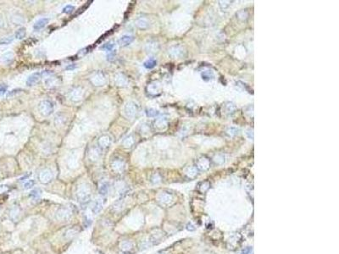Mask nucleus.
<instances>
[{
  "label": "nucleus",
  "mask_w": 339,
  "mask_h": 254,
  "mask_svg": "<svg viewBox=\"0 0 339 254\" xmlns=\"http://www.w3.org/2000/svg\"><path fill=\"white\" fill-rule=\"evenodd\" d=\"M214 161L215 163L218 164V165H221L223 163H225V158L224 156V154H221V153H219V154L215 155L214 157Z\"/></svg>",
  "instance_id": "29"
},
{
  "label": "nucleus",
  "mask_w": 339,
  "mask_h": 254,
  "mask_svg": "<svg viewBox=\"0 0 339 254\" xmlns=\"http://www.w3.org/2000/svg\"><path fill=\"white\" fill-rule=\"evenodd\" d=\"M157 65L156 60H154V58H151L149 60H146L145 62L143 63V66L145 67L146 69H148V70H151V69L154 68Z\"/></svg>",
  "instance_id": "27"
},
{
  "label": "nucleus",
  "mask_w": 339,
  "mask_h": 254,
  "mask_svg": "<svg viewBox=\"0 0 339 254\" xmlns=\"http://www.w3.org/2000/svg\"><path fill=\"white\" fill-rule=\"evenodd\" d=\"M12 21L15 24V25H20L24 22V20H23L22 17L20 16H17V15H14L12 17Z\"/></svg>",
  "instance_id": "40"
},
{
  "label": "nucleus",
  "mask_w": 339,
  "mask_h": 254,
  "mask_svg": "<svg viewBox=\"0 0 339 254\" xmlns=\"http://www.w3.org/2000/svg\"><path fill=\"white\" fill-rule=\"evenodd\" d=\"M3 20H2V19H1V18H0V29L2 28V27H3Z\"/></svg>",
  "instance_id": "49"
},
{
  "label": "nucleus",
  "mask_w": 339,
  "mask_h": 254,
  "mask_svg": "<svg viewBox=\"0 0 339 254\" xmlns=\"http://www.w3.org/2000/svg\"><path fill=\"white\" fill-rule=\"evenodd\" d=\"M114 46H115V44H114V42H109V43L104 44V45L101 48V49H103L104 51H112L113 49L114 48Z\"/></svg>",
  "instance_id": "34"
},
{
  "label": "nucleus",
  "mask_w": 339,
  "mask_h": 254,
  "mask_svg": "<svg viewBox=\"0 0 339 254\" xmlns=\"http://www.w3.org/2000/svg\"><path fill=\"white\" fill-rule=\"evenodd\" d=\"M237 16H238V18L239 19H241V20H246L247 18H248V13L246 11H244V10H242V11H240L237 13Z\"/></svg>",
  "instance_id": "42"
},
{
  "label": "nucleus",
  "mask_w": 339,
  "mask_h": 254,
  "mask_svg": "<svg viewBox=\"0 0 339 254\" xmlns=\"http://www.w3.org/2000/svg\"><path fill=\"white\" fill-rule=\"evenodd\" d=\"M125 163L122 160H114L112 162V169L117 173H121L125 170Z\"/></svg>",
  "instance_id": "11"
},
{
  "label": "nucleus",
  "mask_w": 339,
  "mask_h": 254,
  "mask_svg": "<svg viewBox=\"0 0 339 254\" xmlns=\"http://www.w3.org/2000/svg\"><path fill=\"white\" fill-rule=\"evenodd\" d=\"M14 60V54L12 52H7L2 56V61L5 64L11 63Z\"/></svg>",
  "instance_id": "26"
},
{
  "label": "nucleus",
  "mask_w": 339,
  "mask_h": 254,
  "mask_svg": "<svg viewBox=\"0 0 339 254\" xmlns=\"http://www.w3.org/2000/svg\"><path fill=\"white\" fill-rule=\"evenodd\" d=\"M147 91L152 96H156L160 93V86L158 82H152L147 87Z\"/></svg>",
  "instance_id": "12"
},
{
  "label": "nucleus",
  "mask_w": 339,
  "mask_h": 254,
  "mask_svg": "<svg viewBox=\"0 0 339 254\" xmlns=\"http://www.w3.org/2000/svg\"><path fill=\"white\" fill-rule=\"evenodd\" d=\"M131 247H132V243L130 242V241H124V242L121 244V249H122L123 251H129V250H131Z\"/></svg>",
  "instance_id": "39"
},
{
  "label": "nucleus",
  "mask_w": 339,
  "mask_h": 254,
  "mask_svg": "<svg viewBox=\"0 0 339 254\" xmlns=\"http://www.w3.org/2000/svg\"><path fill=\"white\" fill-rule=\"evenodd\" d=\"M83 91L81 87H75L70 91V98L74 101V102H78L82 98Z\"/></svg>",
  "instance_id": "10"
},
{
  "label": "nucleus",
  "mask_w": 339,
  "mask_h": 254,
  "mask_svg": "<svg viewBox=\"0 0 339 254\" xmlns=\"http://www.w3.org/2000/svg\"><path fill=\"white\" fill-rule=\"evenodd\" d=\"M169 54L173 58H178L183 54V49L180 46H172L169 49Z\"/></svg>",
  "instance_id": "14"
},
{
  "label": "nucleus",
  "mask_w": 339,
  "mask_h": 254,
  "mask_svg": "<svg viewBox=\"0 0 339 254\" xmlns=\"http://www.w3.org/2000/svg\"><path fill=\"white\" fill-rule=\"evenodd\" d=\"M98 145H99V148H108L109 146L110 145L111 139H110V137L107 136V135H103V136H102V137H100L99 138H98Z\"/></svg>",
  "instance_id": "16"
},
{
  "label": "nucleus",
  "mask_w": 339,
  "mask_h": 254,
  "mask_svg": "<svg viewBox=\"0 0 339 254\" xmlns=\"http://www.w3.org/2000/svg\"><path fill=\"white\" fill-rule=\"evenodd\" d=\"M136 26L139 29L145 30L149 26V22L147 18L145 17H138L136 20Z\"/></svg>",
  "instance_id": "17"
},
{
  "label": "nucleus",
  "mask_w": 339,
  "mask_h": 254,
  "mask_svg": "<svg viewBox=\"0 0 339 254\" xmlns=\"http://www.w3.org/2000/svg\"><path fill=\"white\" fill-rule=\"evenodd\" d=\"M109 182H103L99 187V192L101 195H105L107 194V192L109 191Z\"/></svg>",
  "instance_id": "32"
},
{
  "label": "nucleus",
  "mask_w": 339,
  "mask_h": 254,
  "mask_svg": "<svg viewBox=\"0 0 339 254\" xmlns=\"http://www.w3.org/2000/svg\"><path fill=\"white\" fill-rule=\"evenodd\" d=\"M236 109V105L232 103H227L225 105V114H227L228 115H231L235 113Z\"/></svg>",
  "instance_id": "24"
},
{
  "label": "nucleus",
  "mask_w": 339,
  "mask_h": 254,
  "mask_svg": "<svg viewBox=\"0 0 339 254\" xmlns=\"http://www.w3.org/2000/svg\"><path fill=\"white\" fill-rule=\"evenodd\" d=\"M102 207H103L102 200L96 199L94 201L93 205V208H92V211L93 212L94 214H98L102 209Z\"/></svg>",
  "instance_id": "23"
},
{
  "label": "nucleus",
  "mask_w": 339,
  "mask_h": 254,
  "mask_svg": "<svg viewBox=\"0 0 339 254\" xmlns=\"http://www.w3.org/2000/svg\"><path fill=\"white\" fill-rule=\"evenodd\" d=\"M145 49L148 53H156L159 50V44L154 41H150L146 43Z\"/></svg>",
  "instance_id": "20"
},
{
  "label": "nucleus",
  "mask_w": 339,
  "mask_h": 254,
  "mask_svg": "<svg viewBox=\"0 0 339 254\" xmlns=\"http://www.w3.org/2000/svg\"><path fill=\"white\" fill-rule=\"evenodd\" d=\"M202 77L204 80H209L214 77V74L211 70H206L202 74Z\"/></svg>",
  "instance_id": "33"
},
{
  "label": "nucleus",
  "mask_w": 339,
  "mask_h": 254,
  "mask_svg": "<svg viewBox=\"0 0 339 254\" xmlns=\"http://www.w3.org/2000/svg\"><path fill=\"white\" fill-rule=\"evenodd\" d=\"M19 214H20V209L18 207H13L11 210H10V213H9L10 218L13 220H16Z\"/></svg>",
  "instance_id": "28"
},
{
  "label": "nucleus",
  "mask_w": 339,
  "mask_h": 254,
  "mask_svg": "<svg viewBox=\"0 0 339 254\" xmlns=\"http://www.w3.org/2000/svg\"><path fill=\"white\" fill-rule=\"evenodd\" d=\"M252 247L251 246H247L245 248H243L241 251V254H250L252 252Z\"/></svg>",
  "instance_id": "45"
},
{
  "label": "nucleus",
  "mask_w": 339,
  "mask_h": 254,
  "mask_svg": "<svg viewBox=\"0 0 339 254\" xmlns=\"http://www.w3.org/2000/svg\"><path fill=\"white\" fill-rule=\"evenodd\" d=\"M138 113V106L136 103L134 102H128L125 103L124 107V114L126 118H128L129 120H131L137 116Z\"/></svg>",
  "instance_id": "2"
},
{
  "label": "nucleus",
  "mask_w": 339,
  "mask_h": 254,
  "mask_svg": "<svg viewBox=\"0 0 339 254\" xmlns=\"http://www.w3.org/2000/svg\"><path fill=\"white\" fill-rule=\"evenodd\" d=\"M226 133H227L230 137H235V136H236V135L239 133V130L236 128V127H230L229 129H227Z\"/></svg>",
  "instance_id": "35"
},
{
  "label": "nucleus",
  "mask_w": 339,
  "mask_h": 254,
  "mask_svg": "<svg viewBox=\"0 0 339 254\" xmlns=\"http://www.w3.org/2000/svg\"><path fill=\"white\" fill-rule=\"evenodd\" d=\"M9 190V188L7 187L6 186H0V193H3L4 191H8Z\"/></svg>",
  "instance_id": "47"
},
{
  "label": "nucleus",
  "mask_w": 339,
  "mask_h": 254,
  "mask_svg": "<svg viewBox=\"0 0 339 254\" xmlns=\"http://www.w3.org/2000/svg\"><path fill=\"white\" fill-rule=\"evenodd\" d=\"M154 128L158 132H163L168 127V120L166 118H158L154 121Z\"/></svg>",
  "instance_id": "8"
},
{
  "label": "nucleus",
  "mask_w": 339,
  "mask_h": 254,
  "mask_svg": "<svg viewBox=\"0 0 339 254\" xmlns=\"http://www.w3.org/2000/svg\"><path fill=\"white\" fill-rule=\"evenodd\" d=\"M158 200L160 204L168 206L171 205V203L174 202V197L169 192H161L158 197Z\"/></svg>",
  "instance_id": "7"
},
{
  "label": "nucleus",
  "mask_w": 339,
  "mask_h": 254,
  "mask_svg": "<svg viewBox=\"0 0 339 254\" xmlns=\"http://www.w3.org/2000/svg\"><path fill=\"white\" fill-rule=\"evenodd\" d=\"M91 82L96 86H103L106 84L107 79L104 73L102 71H96L90 77Z\"/></svg>",
  "instance_id": "4"
},
{
  "label": "nucleus",
  "mask_w": 339,
  "mask_h": 254,
  "mask_svg": "<svg viewBox=\"0 0 339 254\" xmlns=\"http://www.w3.org/2000/svg\"><path fill=\"white\" fill-rule=\"evenodd\" d=\"M75 67H76L75 65H72V66L71 65V66H69V67H67V68H66V70H70V69H74Z\"/></svg>",
  "instance_id": "50"
},
{
  "label": "nucleus",
  "mask_w": 339,
  "mask_h": 254,
  "mask_svg": "<svg viewBox=\"0 0 339 254\" xmlns=\"http://www.w3.org/2000/svg\"><path fill=\"white\" fill-rule=\"evenodd\" d=\"M115 83L117 86H125L127 85V78L122 73H119L115 75Z\"/></svg>",
  "instance_id": "18"
},
{
  "label": "nucleus",
  "mask_w": 339,
  "mask_h": 254,
  "mask_svg": "<svg viewBox=\"0 0 339 254\" xmlns=\"http://www.w3.org/2000/svg\"><path fill=\"white\" fill-rule=\"evenodd\" d=\"M38 110L43 116H49L54 111V104L49 100H43L38 104Z\"/></svg>",
  "instance_id": "3"
},
{
  "label": "nucleus",
  "mask_w": 339,
  "mask_h": 254,
  "mask_svg": "<svg viewBox=\"0 0 339 254\" xmlns=\"http://www.w3.org/2000/svg\"><path fill=\"white\" fill-rule=\"evenodd\" d=\"M187 229H188V231H194L195 230V226L193 225V224H188V225H187Z\"/></svg>",
  "instance_id": "46"
},
{
  "label": "nucleus",
  "mask_w": 339,
  "mask_h": 254,
  "mask_svg": "<svg viewBox=\"0 0 339 254\" xmlns=\"http://www.w3.org/2000/svg\"><path fill=\"white\" fill-rule=\"evenodd\" d=\"M75 7L72 5H66L64 9H63V13L65 14H72V12L74 11Z\"/></svg>",
  "instance_id": "41"
},
{
  "label": "nucleus",
  "mask_w": 339,
  "mask_h": 254,
  "mask_svg": "<svg viewBox=\"0 0 339 254\" xmlns=\"http://www.w3.org/2000/svg\"><path fill=\"white\" fill-rule=\"evenodd\" d=\"M134 40V37L131 35H124L118 40V44L120 47H126L130 45Z\"/></svg>",
  "instance_id": "15"
},
{
  "label": "nucleus",
  "mask_w": 339,
  "mask_h": 254,
  "mask_svg": "<svg viewBox=\"0 0 339 254\" xmlns=\"http://www.w3.org/2000/svg\"><path fill=\"white\" fill-rule=\"evenodd\" d=\"M122 144L125 148H131L135 144V137H134L133 135H129L128 137H125V139L123 140Z\"/></svg>",
  "instance_id": "22"
},
{
  "label": "nucleus",
  "mask_w": 339,
  "mask_h": 254,
  "mask_svg": "<svg viewBox=\"0 0 339 254\" xmlns=\"http://www.w3.org/2000/svg\"><path fill=\"white\" fill-rule=\"evenodd\" d=\"M146 114L148 117H156L157 115H159V111L154 109H148L146 110Z\"/></svg>",
  "instance_id": "36"
},
{
  "label": "nucleus",
  "mask_w": 339,
  "mask_h": 254,
  "mask_svg": "<svg viewBox=\"0 0 339 254\" xmlns=\"http://www.w3.org/2000/svg\"><path fill=\"white\" fill-rule=\"evenodd\" d=\"M198 172H199V170L196 168V166H190L185 170V174L188 178L193 179L198 175Z\"/></svg>",
  "instance_id": "21"
},
{
  "label": "nucleus",
  "mask_w": 339,
  "mask_h": 254,
  "mask_svg": "<svg viewBox=\"0 0 339 254\" xmlns=\"http://www.w3.org/2000/svg\"><path fill=\"white\" fill-rule=\"evenodd\" d=\"M34 185H35L34 180H28V181L25 182V184L23 185V187H24L25 189H30V188H31L32 186H34Z\"/></svg>",
  "instance_id": "44"
},
{
  "label": "nucleus",
  "mask_w": 339,
  "mask_h": 254,
  "mask_svg": "<svg viewBox=\"0 0 339 254\" xmlns=\"http://www.w3.org/2000/svg\"><path fill=\"white\" fill-rule=\"evenodd\" d=\"M41 76H42V75H41V73H38V72H35L33 74H31L26 80V85L29 86H34L40 80Z\"/></svg>",
  "instance_id": "13"
},
{
  "label": "nucleus",
  "mask_w": 339,
  "mask_h": 254,
  "mask_svg": "<svg viewBox=\"0 0 339 254\" xmlns=\"http://www.w3.org/2000/svg\"><path fill=\"white\" fill-rule=\"evenodd\" d=\"M53 180V173L50 169H43L39 174V180L43 184H48Z\"/></svg>",
  "instance_id": "9"
},
{
  "label": "nucleus",
  "mask_w": 339,
  "mask_h": 254,
  "mask_svg": "<svg viewBox=\"0 0 339 254\" xmlns=\"http://www.w3.org/2000/svg\"><path fill=\"white\" fill-rule=\"evenodd\" d=\"M231 1H220L219 6L222 10H225L231 6Z\"/></svg>",
  "instance_id": "38"
},
{
  "label": "nucleus",
  "mask_w": 339,
  "mask_h": 254,
  "mask_svg": "<svg viewBox=\"0 0 339 254\" xmlns=\"http://www.w3.org/2000/svg\"><path fill=\"white\" fill-rule=\"evenodd\" d=\"M55 216H56V219L60 221H68L72 218V213L69 209L63 207V208L58 209Z\"/></svg>",
  "instance_id": "5"
},
{
  "label": "nucleus",
  "mask_w": 339,
  "mask_h": 254,
  "mask_svg": "<svg viewBox=\"0 0 339 254\" xmlns=\"http://www.w3.org/2000/svg\"><path fill=\"white\" fill-rule=\"evenodd\" d=\"M14 37L13 36H9V37H6L2 38L0 40V45H9L10 43L14 41Z\"/></svg>",
  "instance_id": "31"
},
{
  "label": "nucleus",
  "mask_w": 339,
  "mask_h": 254,
  "mask_svg": "<svg viewBox=\"0 0 339 254\" xmlns=\"http://www.w3.org/2000/svg\"><path fill=\"white\" fill-rule=\"evenodd\" d=\"M26 35V31L25 27H20L16 31L15 34H14V37L18 39V40H22L23 38H25Z\"/></svg>",
  "instance_id": "25"
},
{
  "label": "nucleus",
  "mask_w": 339,
  "mask_h": 254,
  "mask_svg": "<svg viewBox=\"0 0 339 254\" xmlns=\"http://www.w3.org/2000/svg\"><path fill=\"white\" fill-rule=\"evenodd\" d=\"M7 89H8V86H7V85H5V84H0V97L5 94L6 91H7Z\"/></svg>",
  "instance_id": "43"
},
{
  "label": "nucleus",
  "mask_w": 339,
  "mask_h": 254,
  "mask_svg": "<svg viewBox=\"0 0 339 254\" xmlns=\"http://www.w3.org/2000/svg\"><path fill=\"white\" fill-rule=\"evenodd\" d=\"M114 57H115V53H114V54H112L109 55V56H108V60H109V61H111V60H114Z\"/></svg>",
  "instance_id": "48"
},
{
  "label": "nucleus",
  "mask_w": 339,
  "mask_h": 254,
  "mask_svg": "<svg viewBox=\"0 0 339 254\" xmlns=\"http://www.w3.org/2000/svg\"><path fill=\"white\" fill-rule=\"evenodd\" d=\"M196 168H198L199 171H206L209 168H210V160L205 156L199 158L197 160Z\"/></svg>",
  "instance_id": "6"
},
{
  "label": "nucleus",
  "mask_w": 339,
  "mask_h": 254,
  "mask_svg": "<svg viewBox=\"0 0 339 254\" xmlns=\"http://www.w3.org/2000/svg\"><path fill=\"white\" fill-rule=\"evenodd\" d=\"M49 20L48 18H42V19H39L37 20V22L35 23L34 26H33V29L35 31H40L41 29H43V27H45L48 23H49Z\"/></svg>",
  "instance_id": "19"
},
{
  "label": "nucleus",
  "mask_w": 339,
  "mask_h": 254,
  "mask_svg": "<svg viewBox=\"0 0 339 254\" xmlns=\"http://www.w3.org/2000/svg\"><path fill=\"white\" fill-rule=\"evenodd\" d=\"M41 196V191L39 189H35V190H32L30 193V197L33 199H37L39 198Z\"/></svg>",
  "instance_id": "37"
},
{
  "label": "nucleus",
  "mask_w": 339,
  "mask_h": 254,
  "mask_svg": "<svg viewBox=\"0 0 339 254\" xmlns=\"http://www.w3.org/2000/svg\"><path fill=\"white\" fill-rule=\"evenodd\" d=\"M77 199L82 203H86L90 200V188L87 185H82L78 187L77 192Z\"/></svg>",
  "instance_id": "1"
},
{
  "label": "nucleus",
  "mask_w": 339,
  "mask_h": 254,
  "mask_svg": "<svg viewBox=\"0 0 339 254\" xmlns=\"http://www.w3.org/2000/svg\"><path fill=\"white\" fill-rule=\"evenodd\" d=\"M209 186H210V183L209 182L208 180L203 181V182H201L199 185V190L201 192H205V191H208Z\"/></svg>",
  "instance_id": "30"
}]
</instances>
